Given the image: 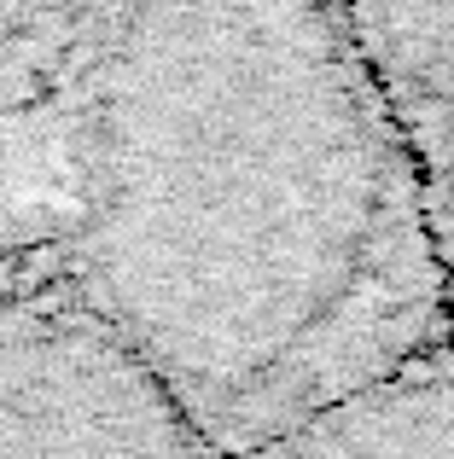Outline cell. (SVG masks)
Masks as SVG:
<instances>
[{"mask_svg": "<svg viewBox=\"0 0 454 459\" xmlns=\"http://www.w3.org/2000/svg\"><path fill=\"white\" fill-rule=\"evenodd\" d=\"M88 6L93 0H0V128L6 134L41 100Z\"/></svg>", "mask_w": 454, "mask_h": 459, "instance_id": "5", "label": "cell"}, {"mask_svg": "<svg viewBox=\"0 0 454 459\" xmlns=\"http://www.w3.org/2000/svg\"><path fill=\"white\" fill-rule=\"evenodd\" d=\"M408 157L454 308V0H338Z\"/></svg>", "mask_w": 454, "mask_h": 459, "instance_id": "3", "label": "cell"}, {"mask_svg": "<svg viewBox=\"0 0 454 459\" xmlns=\"http://www.w3.org/2000/svg\"><path fill=\"white\" fill-rule=\"evenodd\" d=\"M245 459H454V337Z\"/></svg>", "mask_w": 454, "mask_h": 459, "instance_id": "4", "label": "cell"}, {"mask_svg": "<svg viewBox=\"0 0 454 459\" xmlns=\"http://www.w3.org/2000/svg\"><path fill=\"white\" fill-rule=\"evenodd\" d=\"M12 134L35 198L6 233L227 459L454 337L338 0H93Z\"/></svg>", "mask_w": 454, "mask_h": 459, "instance_id": "1", "label": "cell"}, {"mask_svg": "<svg viewBox=\"0 0 454 459\" xmlns=\"http://www.w3.org/2000/svg\"><path fill=\"white\" fill-rule=\"evenodd\" d=\"M0 459H227L18 233H0Z\"/></svg>", "mask_w": 454, "mask_h": 459, "instance_id": "2", "label": "cell"}]
</instances>
